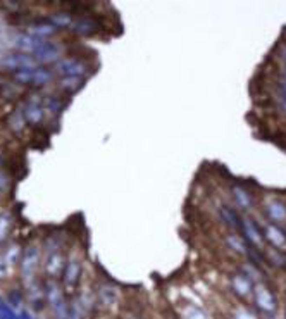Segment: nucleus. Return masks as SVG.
Here are the masks:
<instances>
[{
    "label": "nucleus",
    "mask_w": 286,
    "mask_h": 319,
    "mask_svg": "<svg viewBox=\"0 0 286 319\" xmlns=\"http://www.w3.org/2000/svg\"><path fill=\"white\" fill-rule=\"evenodd\" d=\"M43 273L47 274L49 280H60L62 276V271L66 266V255L64 252L60 250L59 245H54V247H47L45 255H43Z\"/></svg>",
    "instance_id": "4"
},
{
    "label": "nucleus",
    "mask_w": 286,
    "mask_h": 319,
    "mask_svg": "<svg viewBox=\"0 0 286 319\" xmlns=\"http://www.w3.org/2000/svg\"><path fill=\"white\" fill-rule=\"evenodd\" d=\"M23 116L26 119V123H33V124H38L45 118V109L40 106L38 100H28L23 107Z\"/></svg>",
    "instance_id": "11"
},
{
    "label": "nucleus",
    "mask_w": 286,
    "mask_h": 319,
    "mask_svg": "<svg viewBox=\"0 0 286 319\" xmlns=\"http://www.w3.org/2000/svg\"><path fill=\"white\" fill-rule=\"evenodd\" d=\"M231 319H257V316H255V312L250 311V309L238 307L236 311H234V314L231 316Z\"/></svg>",
    "instance_id": "18"
},
{
    "label": "nucleus",
    "mask_w": 286,
    "mask_h": 319,
    "mask_svg": "<svg viewBox=\"0 0 286 319\" xmlns=\"http://www.w3.org/2000/svg\"><path fill=\"white\" fill-rule=\"evenodd\" d=\"M252 302L259 311L262 312H274L278 309V299H276L274 292L264 283H255L253 285Z\"/></svg>",
    "instance_id": "5"
},
{
    "label": "nucleus",
    "mask_w": 286,
    "mask_h": 319,
    "mask_svg": "<svg viewBox=\"0 0 286 319\" xmlns=\"http://www.w3.org/2000/svg\"><path fill=\"white\" fill-rule=\"evenodd\" d=\"M71 26H72V31H76V33H79V35H90L91 31L97 28V24H95L91 19H88V18H81V19L74 21Z\"/></svg>",
    "instance_id": "15"
},
{
    "label": "nucleus",
    "mask_w": 286,
    "mask_h": 319,
    "mask_svg": "<svg viewBox=\"0 0 286 319\" xmlns=\"http://www.w3.org/2000/svg\"><path fill=\"white\" fill-rule=\"evenodd\" d=\"M42 266V250L38 245H30L26 247V250L21 255V262H19V276L23 285L31 286L33 283H36V271L38 267Z\"/></svg>",
    "instance_id": "3"
},
{
    "label": "nucleus",
    "mask_w": 286,
    "mask_h": 319,
    "mask_svg": "<svg viewBox=\"0 0 286 319\" xmlns=\"http://www.w3.org/2000/svg\"><path fill=\"white\" fill-rule=\"evenodd\" d=\"M54 81V71L49 68H35L33 69V80L31 85L35 87H45V85Z\"/></svg>",
    "instance_id": "14"
},
{
    "label": "nucleus",
    "mask_w": 286,
    "mask_h": 319,
    "mask_svg": "<svg viewBox=\"0 0 286 319\" xmlns=\"http://www.w3.org/2000/svg\"><path fill=\"white\" fill-rule=\"evenodd\" d=\"M266 217L271 221V224H281L286 223V204H283L281 200H271L269 204H266Z\"/></svg>",
    "instance_id": "10"
},
{
    "label": "nucleus",
    "mask_w": 286,
    "mask_h": 319,
    "mask_svg": "<svg viewBox=\"0 0 286 319\" xmlns=\"http://www.w3.org/2000/svg\"><path fill=\"white\" fill-rule=\"evenodd\" d=\"M43 292H45V304L49 305L50 312L55 319H69V305L68 297H66L62 286L57 283V280H49L47 278L45 285H43Z\"/></svg>",
    "instance_id": "2"
},
{
    "label": "nucleus",
    "mask_w": 286,
    "mask_h": 319,
    "mask_svg": "<svg viewBox=\"0 0 286 319\" xmlns=\"http://www.w3.org/2000/svg\"><path fill=\"white\" fill-rule=\"evenodd\" d=\"M179 319H211L209 312L197 304L179 305Z\"/></svg>",
    "instance_id": "12"
},
{
    "label": "nucleus",
    "mask_w": 286,
    "mask_h": 319,
    "mask_svg": "<svg viewBox=\"0 0 286 319\" xmlns=\"http://www.w3.org/2000/svg\"><path fill=\"white\" fill-rule=\"evenodd\" d=\"M40 62H59L60 61V47L54 42L42 40L31 52Z\"/></svg>",
    "instance_id": "8"
},
{
    "label": "nucleus",
    "mask_w": 286,
    "mask_h": 319,
    "mask_svg": "<svg viewBox=\"0 0 286 319\" xmlns=\"http://www.w3.org/2000/svg\"><path fill=\"white\" fill-rule=\"evenodd\" d=\"M125 319H143V318H140V316H128V318H125Z\"/></svg>",
    "instance_id": "21"
},
{
    "label": "nucleus",
    "mask_w": 286,
    "mask_h": 319,
    "mask_svg": "<svg viewBox=\"0 0 286 319\" xmlns=\"http://www.w3.org/2000/svg\"><path fill=\"white\" fill-rule=\"evenodd\" d=\"M59 88L66 93H74L81 88V80L79 78H62L59 81Z\"/></svg>",
    "instance_id": "16"
},
{
    "label": "nucleus",
    "mask_w": 286,
    "mask_h": 319,
    "mask_svg": "<svg viewBox=\"0 0 286 319\" xmlns=\"http://www.w3.org/2000/svg\"><path fill=\"white\" fill-rule=\"evenodd\" d=\"M95 304H97L100 309H104V311H110V309L117 307V304H119V292L110 285L102 286V288L97 292V300H95Z\"/></svg>",
    "instance_id": "9"
},
{
    "label": "nucleus",
    "mask_w": 286,
    "mask_h": 319,
    "mask_svg": "<svg viewBox=\"0 0 286 319\" xmlns=\"http://www.w3.org/2000/svg\"><path fill=\"white\" fill-rule=\"evenodd\" d=\"M83 281V262L78 254H71L66 259V266L60 276V286L64 290L66 297H74L79 292V285Z\"/></svg>",
    "instance_id": "1"
},
{
    "label": "nucleus",
    "mask_w": 286,
    "mask_h": 319,
    "mask_svg": "<svg viewBox=\"0 0 286 319\" xmlns=\"http://www.w3.org/2000/svg\"><path fill=\"white\" fill-rule=\"evenodd\" d=\"M266 240L272 243L274 247H285L286 245V235L281 231L278 224H269L268 230H266Z\"/></svg>",
    "instance_id": "13"
},
{
    "label": "nucleus",
    "mask_w": 286,
    "mask_h": 319,
    "mask_svg": "<svg viewBox=\"0 0 286 319\" xmlns=\"http://www.w3.org/2000/svg\"><path fill=\"white\" fill-rule=\"evenodd\" d=\"M253 285H255V281H253L249 274H245V273L233 274L231 280H230L231 292H233L236 297H240V299H252Z\"/></svg>",
    "instance_id": "7"
},
{
    "label": "nucleus",
    "mask_w": 286,
    "mask_h": 319,
    "mask_svg": "<svg viewBox=\"0 0 286 319\" xmlns=\"http://www.w3.org/2000/svg\"><path fill=\"white\" fill-rule=\"evenodd\" d=\"M0 319H19V318L11 311V309H9L7 304L0 302Z\"/></svg>",
    "instance_id": "19"
},
{
    "label": "nucleus",
    "mask_w": 286,
    "mask_h": 319,
    "mask_svg": "<svg viewBox=\"0 0 286 319\" xmlns=\"http://www.w3.org/2000/svg\"><path fill=\"white\" fill-rule=\"evenodd\" d=\"M7 124H9V128L14 129V131H21V129L24 128V124H26V119H24V116H23V110H16L14 114L9 116Z\"/></svg>",
    "instance_id": "17"
},
{
    "label": "nucleus",
    "mask_w": 286,
    "mask_h": 319,
    "mask_svg": "<svg viewBox=\"0 0 286 319\" xmlns=\"http://www.w3.org/2000/svg\"><path fill=\"white\" fill-rule=\"evenodd\" d=\"M55 69L59 74H62V78H79L87 74V64L81 62L79 59L69 57V59H60L59 62H55Z\"/></svg>",
    "instance_id": "6"
},
{
    "label": "nucleus",
    "mask_w": 286,
    "mask_h": 319,
    "mask_svg": "<svg viewBox=\"0 0 286 319\" xmlns=\"http://www.w3.org/2000/svg\"><path fill=\"white\" fill-rule=\"evenodd\" d=\"M278 91H279V97H281V100H283V106L286 107V81H281V83L278 85Z\"/></svg>",
    "instance_id": "20"
}]
</instances>
